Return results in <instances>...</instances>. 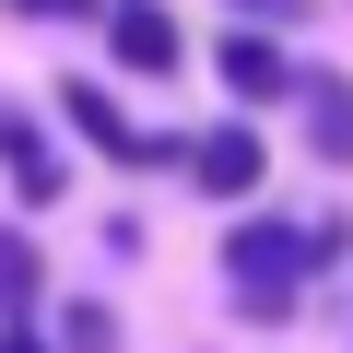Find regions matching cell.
Wrapping results in <instances>:
<instances>
[{"label": "cell", "instance_id": "1", "mask_svg": "<svg viewBox=\"0 0 353 353\" xmlns=\"http://www.w3.org/2000/svg\"><path fill=\"white\" fill-rule=\"evenodd\" d=\"M306 271H318V248H306L294 224H236V236H224V283H236V306H248L259 330H271V318H294Z\"/></svg>", "mask_w": 353, "mask_h": 353}, {"label": "cell", "instance_id": "2", "mask_svg": "<svg viewBox=\"0 0 353 353\" xmlns=\"http://www.w3.org/2000/svg\"><path fill=\"white\" fill-rule=\"evenodd\" d=\"M106 59H118V71H141V83H165L176 59H189V36H176L165 0H106Z\"/></svg>", "mask_w": 353, "mask_h": 353}, {"label": "cell", "instance_id": "3", "mask_svg": "<svg viewBox=\"0 0 353 353\" xmlns=\"http://www.w3.org/2000/svg\"><path fill=\"white\" fill-rule=\"evenodd\" d=\"M0 176H12V201H24V212H48V201L71 189V165L48 153V130H36L24 106H0Z\"/></svg>", "mask_w": 353, "mask_h": 353}, {"label": "cell", "instance_id": "4", "mask_svg": "<svg viewBox=\"0 0 353 353\" xmlns=\"http://www.w3.org/2000/svg\"><path fill=\"white\" fill-rule=\"evenodd\" d=\"M59 118H71V130H83L94 153H118V165H165V141H153V130H130L106 83H59Z\"/></svg>", "mask_w": 353, "mask_h": 353}, {"label": "cell", "instance_id": "5", "mask_svg": "<svg viewBox=\"0 0 353 353\" xmlns=\"http://www.w3.org/2000/svg\"><path fill=\"white\" fill-rule=\"evenodd\" d=\"M176 165H189L212 201H248V189H259V130H248V118H224V130H201Z\"/></svg>", "mask_w": 353, "mask_h": 353}, {"label": "cell", "instance_id": "6", "mask_svg": "<svg viewBox=\"0 0 353 353\" xmlns=\"http://www.w3.org/2000/svg\"><path fill=\"white\" fill-rule=\"evenodd\" d=\"M212 71H224V83H236L248 106H271V94H294V59H283L271 36H248V24H236V36L212 48Z\"/></svg>", "mask_w": 353, "mask_h": 353}, {"label": "cell", "instance_id": "7", "mask_svg": "<svg viewBox=\"0 0 353 353\" xmlns=\"http://www.w3.org/2000/svg\"><path fill=\"white\" fill-rule=\"evenodd\" d=\"M294 94H306V141H318L330 165H353V83H330V71H306Z\"/></svg>", "mask_w": 353, "mask_h": 353}, {"label": "cell", "instance_id": "8", "mask_svg": "<svg viewBox=\"0 0 353 353\" xmlns=\"http://www.w3.org/2000/svg\"><path fill=\"white\" fill-rule=\"evenodd\" d=\"M0 306H12V318L36 306V248H24V236H0Z\"/></svg>", "mask_w": 353, "mask_h": 353}, {"label": "cell", "instance_id": "9", "mask_svg": "<svg viewBox=\"0 0 353 353\" xmlns=\"http://www.w3.org/2000/svg\"><path fill=\"white\" fill-rule=\"evenodd\" d=\"M24 24H83V12H106V0H12Z\"/></svg>", "mask_w": 353, "mask_h": 353}, {"label": "cell", "instance_id": "10", "mask_svg": "<svg viewBox=\"0 0 353 353\" xmlns=\"http://www.w3.org/2000/svg\"><path fill=\"white\" fill-rule=\"evenodd\" d=\"M236 12H259V24H283V12H306V0H236Z\"/></svg>", "mask_w": 353, "mask_h": 353}, {"label": "cell", "instance_id": "11", "mask_svg": "<svg viewBox=\"0 0 353 353\" xmlns=\"http://www.w3.org/2000/svg\"><path fill=\"white\" fill-rule=\"evenodd\" d=\"M0 353H48V341H24V330H0Z\"/></svg>", "mask_w": 353, "mask_h": 353}]
</instances>
